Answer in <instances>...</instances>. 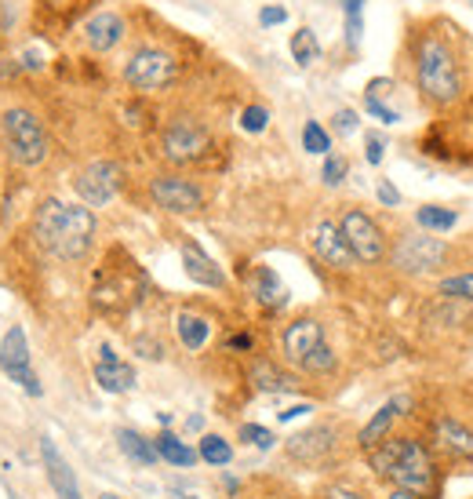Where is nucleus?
<instances>
[{
  "instance_id": "nucleus-1",
  "label": "nucleus",
  "mask_w": 473,
  "mask_h": 499,
  "mask_svg": "<svg viewBox=\"0 0 473 499\" xmlns=\"http://www.w3.org/2000/svg\"><path fill=\"white\" fill-rule=\"evenodd\" d=\"M368 456V467L375 478L390 482V489H408L419 499H434L441 493V463L430 441L419 434H390L383 445H375Z\"/></svg>"
},
{
  "instance_id": "nucleus-2",
  "label": "nucleus",
  "mask_w": 473,
  "mask_h": 499,
  "mask_svg": "<svg viewBox=\"0 0 473 499\" xmlns=\"http://www.w3.org/2000/svg\"><path fill=\"white\" fill-rule=\"evenodd\" d=\"M99 219L88 205H66L58 197H44L33 212V241L62 262H80L95 245Z\"/></svg>"
},
{
  "instance_id": "nucleus-3",
  "label": "nucleus",
  "mask_w": 473,
  "mask_h": 499,
  "mask_svg": "<svg viewBox=\"0 0 473 499\" xmlns=\"http://www.w3.org/2000/svg\"><path fill=\"white\" fill-rule=\"evenodd\" d=\"M415 84L434 106H448L463 95V73L452 48L441 37H423L415 51Z\"/></svg>"
},
{
  "instance_id": "nucleus-4",
  "label": "nucleus",
  "mask_w": 473,
  "mask_h": 499,
  "mask_svg": "<svg viewBox=\"0 0 473 499\" xmlns=\"http://www.w3.org/2000/svg\"><path fill=\"white\" fill-rule=\"evenodd\" d=\"M0 143L4 154L18 165V168H40L51 157V139L44 121L26 110V106H11L0 113Z\"/></svg>"
},
{
  "instance_id": "nucleus-5",
  "label": "nucleus",
  "mask_w": 473,
  "mask_h": 499,
  "mask_svg": "<svg viewBox=\"0 0 473 499\" xmlns=\"http://www.w3.org/2000/svg\"><path fill=\"white\" fill-rule=\"evenodd\" d=\"M346 427L335 423V419H324V423H313L299 434H291L284 441V456L306 471H328L342 460V449H346Z\"/></svg>"
},
{
  "instance_id": "nucleus-6",
  "label": "nucleus",
  "mask_w": 473,
  "mask_h": 499,
  "mask_svg": "<svg viewBox=\"0 0 473 499\" xmlns=\"http://www.w3.org/2000/svg\"><path fill=\"white\" fill-rule=\"evenodd\" d=\"M390 262L408 277H426L448 262V245L434 234H405L390 251Z\"/></svg>"
},
{
  "instance_id": "nucleus-7",
  "label": "nucleus",
  "mask_w": 473,
  "mask_h": 499,
  "mask_svg": "<svg viewBox=\"0 0 473 499\" xmlns=\"http://www.w3.org/2000/svg\"><path fill=\"white\" fill-rule=\"evenodd\" d=\"M208 146H212V132L197 117H175L161 132V154L172 165H194L208 154Z\"/></svg>"
},
{
  "instance_id": "nucleus-8",
  "label": "nucleus",
  "mask_w": 473,
  "mask_h": 499,
  "mask_svg": "<svg viewBox=\"0 0 473 499\" xmlns=\"http://www.w3.org/2000/svg\"><path fill=\"white\" fill-rule=\"evenodd\" d=\"M339 230H342V238H346V245H350L357 262L375 266V262H383V259L390 255L383 227H379L364 208H346L342 219H339Z\"/></svg>"
},
{
  "instance_id": "nucleus-9",
  "label": "nucleus",
  "mask_w": 473,
  "mask_h": 499,
  "mask_svg": "<svg viewBox=\"0 0 473 499\" xmlns=\"http://www.w3.org/2000/svg\"><path fill=\"white\" fill-rule=\"evenodd\" d=\"M175 77H179V62L161 48H139L124 62V80L139 91H164L168 84H175Z\"/></svg>"
},
{
  "instance_id": "nucleus-10",
  "label": "nucleus",
  "mask_w": 473,
  "mask_h": 499,
  "mask_svg": "<svg viewBox=\"0 0 473 499\" xmlns=\"http://www.w3.org/2000/svg\"><path fill=\"white\" fill-rule=\"evenodd\" d=\"M121 183H124L121 165H113V161H91L88 168L77 172L73 190H77L80 205H88V208H106V205L117 197Z\"/></svg>"
},
{
  "instance_id": "nucleus-11",
  "label": "nucleus",
  "mask_w": 473,
  "mask_h": 499,
  "mask_svg": "<svg viewBox=\"0 0 473 499\" xmlns=\"http://www.w3.org/2000/svg\"><path fill=\"white\" fill-rule=\"evenodd\" d=\"M0 372H4L11 383H18L29 398H40V394H44V387H40V379H37V372H33V354H29L26 332H22L18 324H11V332H7L4 343H0Z\"/></svg>"
},
{
  "instance_id": "nucleus-12",
  "label": "nucleus",
  "mask_w": 473,
  "mask_h": 499,
  "mask_svg": "<svg viewBox=\"0 0 473 499\" xmlns=\"http://www.w3.org/2000/svg\"><path fill=\"white\" fill-rule=\"evenodd\" d=\"M150 197L157 208H164L172 216H194L205 208V190L186 175H153Z\"/></svg>"
},
{
  "instance_id": "nucleus-13",
  "label": "nucleus",
  "mask_w": 473,
  "mask_h": 499,
  "mask_svg": "<svg viewBox=\"0 0 473 499\" xmlns=\"http://www.w3.org/2000/svg\"><path fill=\"white\" fill-rule=\"evenodd\" d=\"M321 343H328V339H324V324H321L317 317H310V313L295 317V321L284 324V332H280V354H284V361L295 365V368H299Z\"/></svg>"
},
{
  "instance_id": "nucleus-14",
  "label": "nucleus",
  "mask_w": 473,
  "mask_h": 499,
  "mask_svg": "<svg viewBox=\"0 0 473 499\" xmlns=\"http://www.w3.org/2000/svg\"><path fill=\"white\" fill-rule=\"evenodd\" d=\"M430 445L434 452L448 456V460H459V463H473V427H467L463 419H452V416H437L434 427H430Z\"/></svg>"
},
{
  "instance_id": "nucleus-15",
  "label": "nucleus",
  "mask_w": 473,
  "mask_h": 499,
  "mask_svg": "<svg viewBox=\"0 0 473 499\" xmlns=\"http://www.w3.org/2000/svg\"><path fill=\"white\" fill-rule=\"evenodd\" d=\"M310 245H313V255H317L324 266H331V270H353V266H357V259H353V251L346 245L339 223H331V219H324V223L313 227Z\"/></svg>"
},
{
  "instance_id": "nucleus-16",
  "label": "nucleus",
  "mask_w": 473,
  "mask_h": 499,
  "mask_svg": "<svg viewBox=\"0 0 473 499\" xmlns=\"http://www.w3.org/2000/svg\"><path fill=\"white\" fill-rule=\"evenodd\" d=\"M247 379H251V387L255 390H262V394H302V376H295V372H288L280 361H273V357H255L251 361V368H247Z\"/></svg>"
},
{
  "instance_id": "nucleus-17",
  "label": "nucleus",
  "mask_w": 473,
  "mask_h": 499,
  "mask_svg": "<svg viewBox=\"0 0 473 499\" xmlns=\"http://www.w3.org/2000/svg\"><path fill=\"white\" fill-rule=\"evenodd\" d=\"M40 463H44V474H47V485L55 489L58 499H84L80 496V485H77V474L69 467V460L58 452V445L51 438H40Z\"/></svg>"
},
{
  "instance_id": "nucleus-18",
  "label": "nucleus",
  "mask_w": 473,
  "mask_h": 499,
  "mask_svg": "<svg viewBox=\"0 0 473 499\" xmlns=\"http://www.w3.org/2000/svg\"><path fill=\"white\" fill-rule=\"evenodd\" d=\"M95 383H99V390H106V394H113V398H117V394H128V390L135 387V368H131L128 361H121L113 346H99Z\"/></svg>"
},
{
  "instance_id": "nucleus-19",
  "label": "nucleus",
  "mask_w": 473,
  "mask_h": 499,
  "mask_svg": "<svg viewBox=\"0 0 473 499\" xmlns=\"http://www.w3.org/2000/svg\"><path fill=\"white\" fill-rule=\"evenodd\" d=\"M124 33H128V26L117 11H99L84 22V40L91 51H113L124 40Z\"/></svg>"
},
{
  "instance_id": "nucleus-20",
  "label": "nucleus",
  "mask_w": 473,
  "mask_h": 499,
  "mask_svg": "<svg viewBox=\"0 0 473 499\" xmlns=\"http://www.w3.org/2000/svg\"><path fill=\"white\" fill-rule=\"evenodd\" d=\"M183 270H186V277L197 281L201 288H226V273H223V266H219L208 251L201 249V245H194V241L183 245Z\"/></svg>"
},
{
  "instance_id": "nucleus-21",
  "label": "nucleus",
  "mask_w": 473,
  "mask_h": 499,
  "mask_svg": "<svg viewBox=\"0 0 473 499\" xmlns=\"http://www.w3.org/2000/svg\"><path fill=\"white\" fill-rule=\"evenodd\" d=\"M401 416H405V401H401V398L386 401V405L368 419V427L357 434V449H361V452H372L375 445H383V441L394 434V427H397Z\"/></svg>"
},
{
  "instance_id": "nucleus-22",
  "label": "nucleus",
  "mask_w": 473,
  "mask_h": 499,
  "mask_svg": "<svg viewBox=\"0 0 473 499\" xmlns=\"http://www.w3.org/2000/svg\"><path fill=\"white\" fill-rule=\"evenodd\" d=\"M175 335H179L183 350L197 354V350H205L208 339H212V321H208L205 313H197V310H179V313H175Z\"/></svg>"
},
{
  "instance_id": "nucleus-23",
  "label": "nucleus",
  "mask_w": 473,
  "mask_h": 499,
  "mask_svg": "<svg viewBox=\"0 0 473 499\" xmlns=\"http://www.w3.org/2000/svg\"><path fill=\"white\" fill-rule=\"evenodd\" d=\"M251 295H255L266 310H284V306H288V288H284V281L273 273V266H255V273H251Z\"/></svg>"
},
{
  "instance_id": "nucleus-24",
  "label": "nucleus",
  "mask_w": 473,
  "mask_h": 499,
  "mask_svg": "<svg viewBox=\"0 0 473 499\" xmlns=\"http://www.w3.org/2000/svg\"><path fill=\"white\" fill-rule=\"evenodd\" d=\"M117 449H121L131 463H139V467H157V463H161L153 438H146V434L135 430V427H121V430H117Z\"/></svg>"
},
{
  "instance_id": "nucleus-25",
  "label": "nucleus",
  "mask_w": 473,
  "mask_h": 499,
  "mask_svg": "<svg viewBox=\"0 0 473 499\" xmlns=\"http://www.w3.org/2000/svg\"><path fill=\"white\" fill-rule=\"evenodd\" d=\"M153 445H157V456L164 460V463H172V467H179V471H190V467H197V449H190L179 434H172V430H161L157 438H153Z\"/></svg>"
},
{
  "instance_id": "nucleus-26",
  "label": "nucleus",
  "mask_w": 473,
  "mask_h": 499,
  "mask_svg": "<svg viewBox=\"0 0 473 499\" xmlns=\"http://www.w3.org/2000/svg\"><path fill=\"white\" fill-rule=\"evenodd\" d=\"M415 223L423 230H430V234H448V230L459 227V212L456 208H441V205H423L415 212Z\"/></svg>"
},
{
  "instance_id": "nucleus-27",
  "label": "nucleus",
  "mask_w": 473,
  "mask_h": 499,
  "mask_svg": "<svg viewBox=\"0 0 473 499\" xmlns=\"http://www.w3.org/2000/svg\"><path fill=\"white\" fill-rule=\"evenodd\" d=\"M197 456H201V463H208V467H230V463H234V445H230L223 434H205V438L197 441Z\"/></svg>"
},
{
  "instance_id": "nucleus-28",
  "label": "nucleus",
  "mask_w": 473,
  "mask_h": 499,
  "mask_svg": "<svg viewBox=\"0 0 473 499\" xmlns=\"http://www.w3.org/2000/svg\"><path fill=\"white\" fill-rule=\"evenodd\" d=\"M317 55H321V44H317V33H313V29L302 26L299 33H291V58H295L299 66H313Z\"/></svg>"
},
{
  "instance_id": "nucleus-29",
  "label": "nucleus",
  "mask_w": 473,
  "mask_h": 499,
  "mask_svg": "<svg viewBox=\"0 0 473 499\" xmlns=\"http://www.w3.org/2000/svg\"><path fill=\"white\" fill-rule=\"evenodd\" d=\"M437 295L445 303H473V273H456L437 284Z\"/></svg>"
},
{
  "instance_id": "nucleus-30",
  "label": "nucleus",
  "mask_w": 473,
  "mask_h": 499,
  "mask_svg": "<svg viewBox=\"0 0 473 499\" xmlns=\"http://www.w3.org/2000/svg\"><path fill=\"white\" fill-rule=\"evenodd\" d=\"M302 150H306V154H317V157H328V154H331V135H328L317 121H306V124H302Z\"/></svg>"
},
{
  "instance_id": "nucleus-31",
  "label": "nucleus",
  "mask_w": 473,
  "mask_h": 499,
  "mask_svg": "<svg viewBox=\"0 0 473 499\" xmlns=\"http://www.w3.org/2000/svg\"><path fill=\"white\" fill-rule=\"evenodd\" d=\"M236 438L244 441V445H255V449H273V430H266V427H258V423H240V430H236Z\"/></svg>"
},
{
  "instance_id": "nucleus-32",
  "label": "nucleus",
  "mask_w": 473,
  "mask_h": 499,
  "mask_svg": "<svg viewBox=\"0 0 473 499\" xmlns=\"http://www.w3.org/2000/svg\"><path fill=\"white\" fill-rule=\"evenodd\" d=\"M346 172H350V161H346L342 154H328V157H324V168H321V179H324L328 186H339V183L346 179Z\"/></svg>"
},
{
  "instance_id": "nucleus-33",
  "label": "nucleus",
  "mask_w": 473,
  "mask_h": 499,
  "mask_svg": "<svg viewBox=\"0 0 473 499\" xmlns=\"http://www.w3.org/2000/svg\"><path fill=\"white\" fill-rule=\"evenodd\" d=\"M266 124H269V110H266V106H247V110L240 113V128L251 132V135L266 132Z\"/></svg>"
},
{
  "instance_id": "nucleus-34",
  "label": "nucleus",
  "mask_w": 473,
  "mask_h": 499,
  "mask_svg": "<svg viewBox=\"0 0 473 499\" xmlns=\"http://www.w3.org/2000/svg\"><path fill=\"white\" fill-rule=\"evenodd\" d=\"M364 110H368L372 117H379L383 124H397V121H401V113H397L394 106H386V99H375V95H364Z\"/></svg>"
},
{
  "instance_id": "nucleus-35",
  "label": "nucleus",
  "mask_w": 473,
  "mask_h": 499,
  "mask_svg": "<svg viewBox=\"0 0 473 499\" xmlns=\"http://www.w3.org/2000/svg\"><path fill=\"white\" fill-rule=\"evenodd\" d=\"M321 499H368V493L350 485V482H331V485L321 489Z\"/></svg>"
},
{
  "instance_id": "nucleus-36",
  "label": "nucleus",
  "mask_w": 473,
  "mask_h": 499,
  "mask_svg": "<svg viewBox=\"0 0 473 499\" xmlns=\"http://www.w3.org/2000/svg\"><path fill=\"white\" fill-rule=\"evenodd\" d=\"M331 128H335L339 135H353V132H357V113H353V110H339V113L331 117Z\"/></svg>"
},
{
  "instance_id": "nucleus-37",
  "label": "nucleus",
  "mask_w": 473,
  "mask_h": 499,
  "mask_svg": "<svg viewBox=\"0 0 473 499\" xmlns=\"http://www.w3.org/2000/svg\"><path fill=\"white\" fill-rule=\"evenodd\" d=\"M383 154H386L383 135H368V139H364V157H368V165H383Z\"/></svg>"
},
{
  "instance_id": "nucleus-38",
  "label": "nucleus",
  "mask_w": 473,
  "mask_h": 499,
  "mask_svg": "<svg viewBox=\"0 0 473 499\" xmlns=\"http://www.w3.org/2000/svg\"><path fill=\"white\" fill-rule=\"evenodd\" d=\"M226 350H230V354H251V350H255V335L234 332V335L226 339Z\"/></svg>"
},
{
  "instance_id": "nucleus-39",
  "label": "nucleus",
  "mask_w": 473,
  "mask_h": 499,
  "mask_svg": "<svg viewBox=\"0 0 473 499\" xmlns=\"http://www.w3.org/2000/svg\"><path fill=\"white\" fill-rule=\"evenodd\" d=\"M375 194H379V201H383L386 208H397V205H401V194H397V186H394L390 179H379Z\"/></svg>"
},
{
  "instance_id": "nucleus-40",
  "label": "nucleus",
  "mask_w": 473,
  "mask_h": 499,
  "mask_svg": "<svg viewBox=\"0 0 473 499\" xmlns=\"http://www.w3.org/2000/svg\"><path fill=\"white\" fill-rule=\"evenodd\" d=\"M361 33H364L361 15H346V44H350V48H357V44H361Z\"/></svg>"
},
{
  "instance_id": "nucleus-41",
  "label": "nucleus",
  "mask_w": 473,
  "mask_h": 499,
  "mask_svg": "<svg viewBox=\"0 0 473 499\" xmlns=\"http://www.w3.org/2000/svg\"><path fill=\"white\" fill-rule=\"evenodd\" d=\"M258 22H262V26H280V22H288V11L269 4V7H262V11H258Z\"/></svg>"
},
{
  "instance_id": "nucleus-42",
  "label": "nucleus",
  "mask_w": 473,
  "mask_h": 499,
  "mask_svg": "<svg viewBox=\"0 0 473 499\" xmlns=\"http://www.w3.org/2000/svg\"><path fill=\"white\" fill-rule=\"evenodd\" d=\"M306 412H313V409H310V405H295V409H284L277 419H280V423H291V419H299V416H306Z\"/></svg>"
},
{
  "instance_id": "nucleus-43",
  "label": "nucleus",
  "mask_w": 473,
  "mask_h": 499,
  "mask_svg": "<svg viewBox=\"0 0 473 499\" xmlns=\"http://www.w3.org/2000/svg\"><path fill=\"white\" fill-rule=\"evenodd\" d=\"M361 4H364V0H342V11H346V15H361Z\"/></svg>"
},
{
  "instance_id": "nucleus-44",
  "label": "nucleus",
  "mask_w": 473,
  "mask_h": 499,
  "mask_svg": "<svg viewBox=\"0 0 473 499\" xmlns=\"http://www.w3.org/2000/svg\"><path fill=\"white\" fill-rule=\"evenodd\" d=\"M386 499H419V496H415V493H408V489H390Z\"/></svg>"
},
{
  "instance_id": "nucleus-45",
  "label": "nucleus",
  "mask_w": 473,
  "mask_h": 499,
  "mask_svg": "<svg viewBox=\"0 0 473 499\" xmlns=\"http://www.w3.org/2000/svg\"><path fill=\"white\" fill-rule=\"evenodd\" d=\"M99 499H121V496H113V493H102Z\"/></svg>"
},
{
  "instance_id": "nucleus-46",
  "label": "nucleus",
  "mask_w": 473,
  "mask_h": 499,
  "mask_svg": "<svg viewBox=\"0 0 473 499\" xmlns=\"http://www.w3.org/2000/svg\"><path fill=\"white\" fill-rule=\"evenodd\" d=\"M175 499H197V496H175Z\"/></svg>"
}]
</instances>
